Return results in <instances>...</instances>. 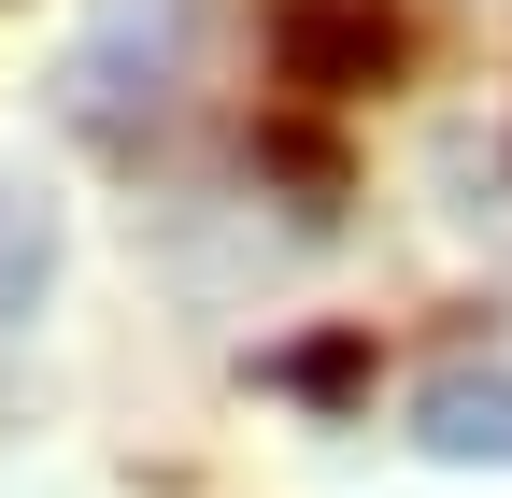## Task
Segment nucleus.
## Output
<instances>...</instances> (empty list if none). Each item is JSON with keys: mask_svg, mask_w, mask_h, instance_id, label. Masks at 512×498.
Returning a JSON list of instances; mask_svg holds the SVG:
<instances>
[{"mask_svg": "<svg viewBox=\"0 0 512 498\" xmlns=\"http://www.w3.org/2000/svg\"><path fill=\"white\" fill-rule=\"evenodd\" d=\"M271 43H285V86H384L399 72V29H384L370 0H299Z\"/></svg>", "mask_w": 512, "mask_h": 498, "instance_id": "f257e3e1", "label": "nucleus"}, {"mask_svg": "<svg viewBox=\"0 0 512 498\" xmlns=\"http://www.w3.org/2000/svg\"><path fill=\"white\" fill-rule=\"evenodd\" d=\"M413 442L441 470H512V370H441L413 399Z\"/></svg>", "mask_w": 512, "mask_h": 498, "instance_id": "f03ea898", "label": "nucleus"}, {"mask_svg": "<svg viewBox=\"0 0 512 498\" xmlns=\"http://www.w3.org/2000/svg\"><path fill=\"white\" fill-rule=\"evenodd\" d=\"M43 271H57V214H43L29 171H0V328L43 299Z\"/></svg>", "mask_w": 512, "mask_h": 498, "instance_id": "7ed1b4c3", "label": "nucleus"}]
</instances>
